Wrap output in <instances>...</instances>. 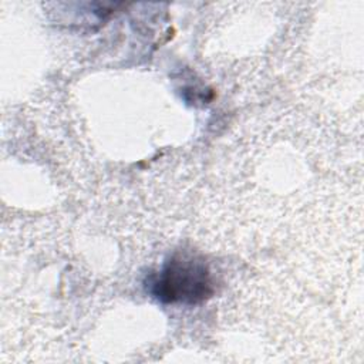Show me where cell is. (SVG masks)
<instances>
[{
	"label": "cell",
	"instance_id": "cell-1",
	"mask_svg": "<svg viewBox=\"0 0 364 364\" xmlns=\"http://www.w3.org/2000/svg\"><path fill=\"white\" fill-rule=\"evenodd\" d=\"M149 290L162 303L198 304L213 294V280L202 257L178 252L151 277Z\"/></svg>",
	"mask_w": 364,
	"mask_h": 364
}]
</instances>
